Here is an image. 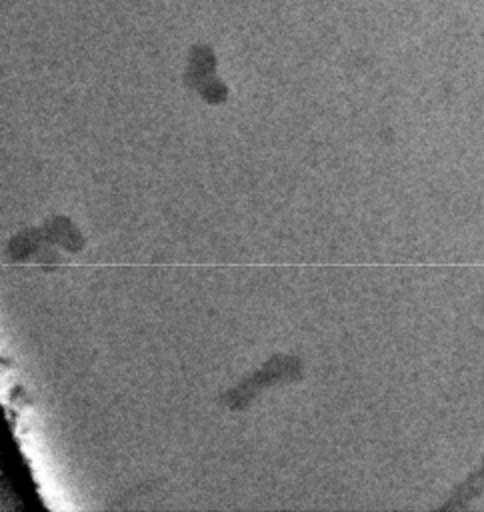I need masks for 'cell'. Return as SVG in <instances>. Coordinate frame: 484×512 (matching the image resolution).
<instances>
[{
    "label": "cell",
    "instance_id": "cell-1",
    "mask_svg": "<svg viewBox=\"0 0 484 512\" xmlns=\"http://www.w3.org/2000/svg\"><path fill=\"white\" fill-rule=\"evenodd\" d=\"M482 488H484V466H482L474 476L468 478L466 486L462 484V488H460V492H458V498H462V500L472 498V496H474L478 490H482Z\"/></svg>",
    "mask_w": 484,
    "mask_h": 512
}]
</instances>
